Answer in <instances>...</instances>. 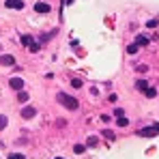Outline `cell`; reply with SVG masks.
Returning a JSON list of instances; mask_svg holds the SVG:
<instances>
[{
    "label": "cell",
    "instance_id": "cell-1",
    "mask_svg": "<svg viewBox=\"0 0 159 159\" xmlns=\"http://www.w3.org/2000/svg\"><path fill=\"white\" fill-rule=\"evenodd\" d=\"M56 99H58V103H62V106L67 107V110H78V107H80V101L75 99V97L67 95V93H60Z\"/></svg>",
    "mask_w": 159,
    "mask_h": 159
},
{
    "label": "cell",
    "instance_id": "cell-2",
    "mask_svg": "<svg viewBox=\"0 0 159 159\" xmlns=\"http://www.w3.org/2000/svg\"><path fill=\"white\" fill-rule=\"evenodd\" d=\"M9 86H11L13 90H22V88H24V80L15 75V78H11V80H9Z\"/></svg>",
    "mask_w": 159,
    "mask_h": 159
},
{
    "label": "cell",
    "instance_id": "cell-3",
    "mask_svg": "<svg viewBox=\"0 0 159 159\" xmlns=\"http://www.w3.org/2000/svg\"><path fill=\"white\" fill-rule=\"evenodd\" d=\"M138 133H140L142 138H153V135H157V129H155V127H142Z\"/></svg>",
    "mask_w": 159,
    "mask_h": 159
},
{
    "label": "cell",
    "instance_id": "cell-4",
    "mask_svg": "<svg viewBox=\"0 0 159 159\" xmlns=\"http://www.w3.org/2000/svg\"><path fill=\"white\" fill-rule=\"evenodd\" d=\"M0 65H4V67H13V65H15V58H13L11 54H4V56H0Z\"/></svg>",
    "mask_w": 159,
    "mask_h": 159
},
{
    "label": "cell",
    "instance_id": "cell-5",
    "mask_svg": "<svg viewBox=\"0 0 159 159\" xmlns=\"http://www.w3.org/2000/svg\"><path fill=\"white\" fill-rule=\"evenodd\" d=\"M50 9H52V7H50L48 2H37V4H34V11H37V13H50Z\"/></svg>",
    "mask_w": 159,
    "mask_h": 159
},
{
    "label": "cell",
    "instance_id": "cell-6",
    "mask_svg": "<svg viewBox=\"0 0 159 159\" xmlns=\"http://www.w3.org/2000/svg\"><path fill=\"white\" fill-rule=\"evenodd\" d=\"M34 114H37V110H34V107H24V110H22V118H26V120H30V118H34Z\"/></svg>",
    "mask_w": 159,
    "mask_h": 159
},
{
    "label": "cell",
    "instance_id": "cell-7",
    "mask_svg": "<svg viewBox=\"0 0 159 159\" xmlns=\"http://www.w3.org/2000/svg\"><path fill=\"white\" fill-rule=\"evenodd\" d=\"M7 9H24L22 0H7Z\"/></svg>",
    "mask_w": 159,
    "mask_h": 159
},
{
    "label": "cell",
    "instance_id": "cell-8",
    "mask_svg": "<svg viewBox=\"0 0 159 159\" xmlns=\"http://www.w3.org/2000/svg\"><path fill=\"white\" fill-rule=\"evenodd\" d=\"M28 99H30V95H28L26 90L22 88V90H17V101H22V103H26Z\"/></svg>",
    "mask_w": 159,
    "mask_h": 159
},
{
    "label": "cell",
    "instance_id": "cell-9",
    "mask_svg": "<svg viewBox=\"0 0 159 159\" xmlns=\"http://www.w3.org/2000/svg\"><path fill=\"white\" fill-rule=\"evenodd\" d=\"M135 45H138V48H142V45H148V39H146L144 34H138V37H135Z\"/></svg>",
    "mask_w": 159,
    "mask_h": 159
},
{
    "label": "cell",
    "instance_id": "cell-10",
    "mask_svg": "<svg viewBox=\"0 0 159 159\" xmlns=\"http://www.w3.org/2000/svg\"><path fill=\"white\" fill-rule=\"evenodd\" d=\"M135 88H138V90H146V88H148V82H146V80H138V82H135Z\"/></svg>",
    "mask_w": 159,
    "mask_h": 159
},
{
    "label": "cell",
    "instance_id": "cell-11",
    "mask_svg": "<svg viewBox=\"0 0 159 159\" xmlns=\"http://www.w3.org/2000/svg\"><path fill=\"white\" fill-rule=\"evenodd\" d=\"M97 144H99V140H97L95 135H90V138L86 140V146H90V148H93V146H97Z\"/></svg>",
    "mask_w": 159,
    "mask_h": 159
},
{
    "label": "cell",
    "instance_id": "cell-12",
    "mask_svg": "<svg viewBox=\"0 0 159 159\" xmlns=\"http://www.w3.org/2000/svg\"><path fill=\"white\" fill-rule=\"evenodd\" d=\"M30 43H34L32 37H30V34H22V45H30Z\"/></svg>",
    "mask_w": 159,
    "mask_h": 159
},
{
    "label": "cell",
    "instance_id": "cell-13",
    "mask_svg": "<svg viewBox=\"0 0 159 159\" xmlns=\"http://www.w3.org/2000/svg\"><path fill=\"white\" fill-rule=\"evenodd\" d=\"M84 151H86V146H84V144H75V146H73V153H78V155H82Z\"/></svg>",
    "mask_w": 159,
    "mask_h": 159
},
{
    "label": "cell",
    "instance_id": "cell-14",
    "mask_svg": "<svg viewBox=\"0 0 159 159\" xmlns=\"http://www.w3.org/2000/svg\"><path fill=\"white\" fill-rule=\"evenodd\" d=\"M144 93H146V97H148V99H153V97H157V90H155V88H146Z\"/></svg>",
    "mask_w": 159,
    "mask_h": 159
},
{
    "label": "cell",
    "instance_id": "cell-15",
    "mask_svg": "<svg viewBox=\"0 0 159 159\" xmlns=\"http://www.w3.org/2000/svg\"><path fill=\"white\" fill-rule=\"evenodd\" d=\"M116 123H118V127H125L129 120H127V116H118V118H116Z\"/></svg>",
    "mask_w": 159,
    "mask_h": 159
},
{
    "label": "cell",
    "instance_id": "cell-16",
    "mask_svg": "<svg viewBox=\"0 0 159 159\" xmlns=\"http://www.w3.org/2000/svg\"><path fill=\"white\" fill-rule=\"evenodd\" d=\"M7 123H9L7 114H0V129H4V127H7Z\"/></svg>",
    "mask_w": 159,
    "mask_h": 159
},
{
    "label": "cell",
    "instance_id": "cell-17",
    "mask_svg": "<svg viewBox=\"0 0 159 159\" xmlns=\"http://www.w3.org/2000/svg\"><path fill=\"white\" fill-rule=\"evenodd\" d=\"M71 86H73V88H82V80L73 78V80H71Z\"/></svg>",
    "mask_w": 159,
    "mask_h": 159
},
{
    "label": "cell",
    "instance_id": "cell-18",
    "mask_svg": "<svg viewBox=\"0 0 159 159\" xmlns=\"http://www.w3.org/2000/svg\"><path fill=\"white\" fill-rule=\"evenodd\" d=\"M138 50H140V48H138L135 43H131V45H127V52H129V54H135Z\"/></svg>",
    "mask_w": 159,
    "mask_h": 159
},
{
    "label": "cell",
    "instance_id": "cell-19",
    "mask_svg": "<svg viewBox=\"0 0 159 159\" xmlns=\"http://www.w3.org/2000/svg\"><path fill=\"white\" fill-rule=\"evenodd\" d=\"M101 135H103V138H107V140H114V133L110 131V129H106V131H101Z\"/></svg>",
    "mask_w": 159,
    "mask_h": 159
},
{
    "label": "cell",
    "instance_id": "cell-20",
    "mask_svg": "<svg viewBox=\"0 0 159 159\" xmlns=\"http://www.w3.org/2000/svg\"><path fill=\"white\" fill-rule=\"evenodd\" d=\"M28 48H30V52H39V43H37V41H34V43H30Z\"/></svg>",
    "mask_w": 159,
    "mask_h": 159
},
{
    "label": "cell",
    "instance_id": "cell-21",
    "mask_svg": "<svg viewBox=\"0 0 159 159\" xmlns=\"http://www.w3.org/2000/svg\"><path fill=\"white\" fill-rule=\"evenodd\" d=\"M114 116H116V118H118V116H125V112H123L120 107H116V110H114Z\"/></svg>",
    "mask_w": 159,
    "mask_h": 159
},
{
    "label": "cell",
    "instance_id": "cell-22",
    "mask_svg": "<svg viewBox=\"0 0 159 159\" xmlns=\"http://www.w3.org/2000/svg\"><path fill=\"white\" fill-rule=\"evenodd\" d=\"M9 159H26L24 155H20V153H13V155H9Z\"/></svg>",
    "mask_w": 159,
    "mask_h": 159
},
{
    "label": "cell",
    "instance_id": "cell-23",
    "mask_svg": "<svg viewBox=\"0 0 159 159\" xmlns=\"http://www.w3.org/2000/svg\"><path fill=\"white\" fill-rule=\"evenodd\" d=\"M116 99H118L116 95H110V97H107V101H110V103H116Z\"/></svg>",
    "mask_w": 159,
    "mask_h": 159
},
{
    "label": "cell",
    "instance_id": "cell-24",
    "mask_svg": "<svg viewBox=\"0 0 159 159\" xmlns=\"http://www.w3.org/2000/svg\"><path fill=\"white\" fill-rule=\"evenodd\" d=\"M146 26H148V28H155V26H157V20H151V22H148Z\"/></svg>",
    "mask_w": 159,
    "mask_h": 159
},
{
    "label": "cell",
    "instance_id": "cell-25",
    "mask_svg": "<svg viewBox=\"0 0 159 159\" xmlns=\"http://www.w3.org/2000/svg\"><path fill=\"white\" fill-rule=\"evenodd\" d=\"M153 127H155V129H157V133H159V125H153Z\"/></svg>",
    "mask_w": 159,
    "mask_h": 159
},
{
    "label": "cell",
    "instance_id": "cell-26",
    "mask_svg": "<svg viewBox=\"0 0 159 159\" xmlns=\"http://www.w3.org/2000/svg\"><path fill=\"white\" fill-rule=\"evenodd\" d=\"M56 159H62V157H56Z\"/></svg>",
    "mask_w": 159,
    "mask_h": 159
}]
</instances>
